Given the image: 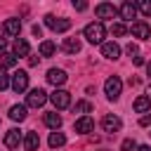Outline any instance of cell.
<instances>
[{"mask_svg":"<svg viewBox=\"0 0 151 151\" xmlns=\"http://www.w3.org/2000/svg\"><path fill=\"white\" fill-rule=\"evenodd\" d=\"M83 35H85V40H87V42H92V45H104L106 28H104V24H101V21H92V24H87V26H85Z\"/></svg>","mask_w":151,"mask_h":151,"instance_id":"6da1fadb","label":"cell"},{"mask_svg":"<svg viewBox=\"0 0 151 151\" xmlns=\"http://www.w3.org/2000/svg\"><path fill=\"white\" fill-rule=\"evenodd\" d=\"M104 92H106V97H109L111 101H116V99L120 97V92H123V80H120L118 76L106 78V83H104Z\"/></svg>","mask_w":151,"mask_h":151,"instance_id":"7a4b0ae2","label":"cell"},{"mask_svg":"<svg viewBox=\"0 0 151 151\" xmlns=\"http://www.w3.org/2000/svg\"><path fill=\"white\" fill-rule=\"evenodd\" d=\"M45 26L47 28H52V31H57V33H66L68 28H71V21L68 19H64V17H54V14H47L45 17Z\"/></svg>","mask_w":151,"mask_h":151,"instance_id":"3957f363","label":"cell"},{"mask_svg":"<svg viewBox=\"0 0 151 151\" xmlns=\"http://www.w3.org/2000/svg\"><path fill=\"white\" fill-rule=\"evenodd\" d=\"M45 101H47V92H45V90H40V87H35V90H31V92L26 94V106L40 109Z\"/></svg>","mask_w":151,"mask_h":151,"instance_id":"277c9868","label":"cell"},{"mask_svg":"<svg viewBox=\"0 0 151 151\" xmlns=\"http://www.w3.org/2000/svg\"><path fill=\"white\" fill-rule=\"evenodd\" d=\"M50 101L54 104V109H68L71 106V94L66 92V90H54L52 94H50Z\"/></svg>","mask_w":151,"mask_h":151,"instance_id":"5b68a950","label":"cell"},{"mask_svg":"<svg viewBox=\"0 0 151 151\" xmlns=\"http://www.w3.org/2000/svg\"><path fill=\"white\" fill-rule=\"evenodd\" d=\"M130 33H132L134 38H139V40H149V38H151V26H149L146 21H132Z\"/></svg>","mask_w":151,"mask_h":151,"instance_id":"8992f818","label":"cell"},{"mask_svg":"<svg viewBox=\"0 0 151 151\" xmlns=\"http://www.w3.org/2000/svg\"><path fill=\"white\" fill-rule=\"evenodd\" d=\"M12 90H14L17 94H21V92L28 90V73H26V71H17V73L12 76Z\"/></svg>","mask_w":151,"mask_h":151,"instance_id":"52a82bcc","label":"cell"},{"mask_svg":"<svg viewBox=\"0 0 151 151\" xmlns=\"http://www.w3.org/2000/svg\"><path fill=\"white\" fill-rule=\"evenodd\" d=\"M101 127H104V132H118L120 127H123V120L118 118V116H113V113H106L104 118H101Z\"/></svg>","mask_w":151,"mask_h":151,"instance_id":"ba28073f","label":"cell"},{"mask_svg":"<svg viewBox=\"0 0 151 151\" xmlns=\"http://www.w3.org/2000/svg\"><path fill=\"white\" fill-rule=\"evenodd\" d=\"M94 14H97L99 19H113V17L118 14V7H113L111 2H99V5L94 7Z\"/></svg>","mask_w":151,"mask_h":151,"instance_id":"9c48e42d","label":"cell"},{"mask_svg":"<svg viewBox=\"0 0 151 151\" xmlns=\"http://www.w3.org/2000/svg\"><path fill=\"white\" fill-rule=\"evenodd\" d=\"M118 14H120V19H125V21H132V19L137 17V2H132V0H125V2L118 7Z\"/></svg>","mask_w":151,"mask_h":151,"instance_id":"30bf717a","label":"cell"},{"mask_svg":"<svg viewBox=\"0 0 151 151\" xmlns=\"http://www.w3.org/2000/svg\"><path fill=\"white\" fill-rule=\"evenodd\" d=\"M66 78H68V76H66L64 68H50V71H47V83H52L54 87H57V85H64Z\"/></svg>","mask_w":151,"mask_h":151,"instance_id":"8fae6325","label":"cell"},{"mask_svg":"<svg viewBox=\"0 0 151 151\" xmlns=\"http://www.w3.org/2000/svg\"><path fill=\"white\" fill-rule=\"evenodd\" d=\"M92 130H94V120H92L90 116H80V118L76 120V132L87 134V132H92Z\"/></svg>","mask_w":151,"mask_h":151,"instance_id":"7c38bea8","label":"cell"},{"mask_svg":"<svg viewBox=\"0 0 151 151\" xmlns=\"http://www.w3.org/2000/svg\"><path fill=\"white\" fill-rule=\"evenodd\" d=\"M19 31H21V19H7V21H5V26H2V33H5V35H9V38L19 35Z\"/></svg>","mask_w":151,"mask_h":151,"instance_id":"4fadbf2b","label":"cell"},{"mask_svg":"<svg viewBox=\"0 0 151 151\" xmlns=\"http://www.w3.org/2000/svg\"><path fill=\"white\" fill-rule=\"evenodd\" d=\"M19 144H21V132H19L17 127L7 130V134H5V146H7V149H17Z\"/></svg>","mask_w":151,"mask_h":151,"instance_id":"5bb4252c","label":"cell"},{"mask_svg":"<svg viewBox=\"0 0 151 151\" xmlns=\"http://www.w3.org/2000/svg\"><path fill=\"white\" fill-rule=\"evenodd\" d=\"M61 50L66 54H78L80 52V40L78 38H64L61 40Z\"/></svg>","mask_w":151,"mask_h":151,"instance_id":"9a60e30c","label":"cell"},{"mask_svg":"<svg viewBox=\"0 0 151 151\" xmlns=\"http://www.w3.org/2000/svg\"><path fill=\"white\" fill-rule=\"evenodd\" d=\"M101 57H106V59H118V57H120V47H118L116 42H104V45H101Z\"/></svg>","mask_w":151,"mask_h":151,"instance_id":"2e32d148","label":"cell"},{"mask_svg":"<svg viewBox=\"0 0 151 151\" xmlns=\"http://www.w3.org/2000/svg\"><path fill=\"white\" fill-rule=\"evenodd\" d=\"M38 146H40L38 132H26V137H24V149H26V151H35Z\"/></svg>","mask_w":151,"mask_h":151,"instance_id":"e0dca14e","label":"cell"},{"mask_svg":"<svg viewBox=\"0 0 151 151\" xmlns=\"http://www.w3.org/2000/svg\"><path fill=\"white\" fill-rule=\"evenodd\" d=\"M9 118L17 120V123L26 120V106H24V104H14V106H9Z\"/></svg>","mask_w":151,"mask_h":151,"instance_id":"ac0fdd59","label":"cell"},{"mask_svg":"<svg viewBox=\"0 0 151 151\" xmlns=\"http://www.w3.org/2000/svg\"><path fill=\"white\" fill-rule=\"evenodd\" d=\"M149 109H151V99H149V94H142V97L134 99V111H137V113H146Z\"/></svg>","mask_w":151,"mask_h":151,"instance_id":"d6986e66","label":"cell"},{"mask_svg":"<svg viewBox=\"0 0 151 151\" xmlns=\"http://www.w3.org/2000/svg\"><path fill=\"white\" fill-rule=\"evenodd\" d=\"M28 52H31L28 42L24 38H17V42H14V57H28Z\"/></svg>","mask_w":151,"mask_h":151,"instance_id":"ffe728a7","label":"cell"},{"mask_svg":"<svg viewBox=\"0 0 151 151\" xmlns=\"http://www.w3.org/2000/svg\"><path fill=\"white\" fill-rule=\"evenodd\" d=\"M12 66H17V57L9 54V52H0V71L2 68H12Z\"/></svg>","mask_w":151,"mask_h":151,"instance_id":"44dd1931","label":"cell"},{"mask_svg":"<svg viewBox=\"0 0 151 151\" xmlns=\"http://www.w3.org/2000/svg\"><path fill=\"white\" fill-rule=\"evenodd\" d=\"M45 125L57 132V130L61 127V116H59V113H47V116H45Z\"/></svg>","mask_w":151,"mask_h":151,"instance_id":"7402d4cb","label":"cell"},{"mask_svg":"<svg viewBox=\"0 0 151 151\" xmlns=\"http://www.w3.org/2000/svg\"><path fill=\"white\" fill-rule=\"evenodd\" d=\"M47 142H50V149H59V146H64V144H66V137H64L61 132H52Z\"/></svg>","mask_w":151,"mask_h":151,"instance_id":"603a6c76","label":"cell"},{"mask_svg":"<svg viewBox=\"0 0 151 151\" xmlns=\"http://www.w3.org/2000/svg\"><path fill=\"white\" fill-rule=\"evenodd\" d=\"M54 50H57V47H54L52 40H42V42H40V57H52Z\"/></svg>","mask_w":151,"mask_h":151,"instance_id":"cb8c5ba5","label":"cell"},{"mask_svg":"<svg viewBox=\"0 0 151 151\" xmlns=\"http://www.w3.org/2000/svg\"><path fill=\"white\" fill-rule=\"evenodd\" d=\"M73 111H76V113H83V116H87V113L92 111V104H90V101H76Z\"/></svg>","mask_w":151,"mask_h":151,"instance_id":"d4e9b609","label":"cell"},{"mask_svg":"<svg viewBox=\"0 0 151 151\" xmlns=\"http://www.w3.org/2000/svg\"><path fill=\"white\" fill-rule=\"evenodd\" d=\"M127 31H130V28H127L125 24H120V21H118V24H111V33H113L116 38H118V35H125Z\"/></svg>","mask_w":151,"mask_h":151,"instance_id":"484cf974","label":"cell"},{"mask_svg":"<svg viewBox=\"0 0 151 151\" xmlns=\"http://www.w3.org/2000/svg\"><path fill=\"white\" fill-rule=\"evenodd\" d=\"M137 9H139L144 17H151V0H139V2H137Z\"/></svg>","mask_w":151,"mask_h":151,"instance_id":"4316f807","label":"cell"},{"mask_svg":"<svg viewBox=\"0 0 151 151\" xmlns=\"http://www.w3.org/2000/svg\"><path fill=\"white\" fill-rule=\"evenodd\" d=\"M134 149H137V142H134L132 137L123 139V144H120V151H134Z\"/></svg>","mask_w":151,"mask_h":151,"instance_id":"83f0119b","label":"cell"},{"mask_svg":"<svg viewBox=\"0 0 151 151\" xmlns=\"http://www.w3.org/2000/svg\"><path fill=\"white\" fill-rule=\"evenodd\" d=\"M9 85H12V80H9V76L0 71V92H2V90H7Z\"/></svg>","mask_w":151,"mask_h":151,"instance_id":"f1b7e54d","label":"cell"},{"mask_svg":"<svg viewBox=\"0 0 151 151\" xmlns=\"http://www.w3.org/2000/svg\"><path fill=\"white\" fill-rule=\"evenodd\" d=\"M139 125H142V127H149V125H151V113L142 116V118H139Z\"/></svg>","mask_w":151,"mask_h":151,"instance_id":"f546056e","label":"cell"},{"mask_svg":"<svg viewBox=\"0 0 151 151\" xmlns=\"http://www.w3.org/2000/svg\"><path fill=\"white\" fill-rule=\"evenodd\" d=\"M73 7H76L78 12H85V9H87V2H83V0H78V2H76V0H73Z\"/></svg>","mask_w":151,"mask_h":151,"instance_id":"4dcf8cb0","label":"cell"},{"mask_svg":"<svg viewBox=\"0 0 151 151\" xmlns=\"http://www.w3.org/2000/svg\"><path fill=\"white\" fill-rule=\"evenodd\" d=\"M137 52H139V50H137V45H134V42H130V45H127V54H130V57H137Z\"/></svg>","mask_w":151,"mask_h":151,"instance_id":"1f68e13d","label":"cell"},{"mask_svg":"<svg viewBox=\"0 0 151 151\" xmlns=\"http://www.w3.org/2000/svg\"><path fill=\"white\" fill-rule=\"evenodd\" d=\"M5 47H7V38L5 33H0V52H5Z\"/></svg>","mask_w":151,"mask_h":151,"instance_id":"d6a6232c","label":"cell"},{"mask_svg":"<svg viewBox=\"0 0 151 151\" xmlns=\"http://www.w3.org/2000/svg\"><path fill=\"white\" fill-rule=\"evenodd\" d=\"M38 61H40V57H28V64H31V66H35Z\"/></svg>","mask_w":151,"mask_h":151,"instance_id":"836d02e7","label":"cell"},{"mask_svg":"<svg viewBox=\"0 0 151 151\" xmlns=\"http://www.w3.org/2000/svg\"><path fill=\"white\" fill-rule=\"evenodd\" d=\"M132 61H134V66H142V64H144V57H134Z\"/></svg>","mask_w":151,"mask_h":151,"instance_id":"e575fe53","label":"cell"},{"mask_svg":"<svg viewBox=\"0 0 151 151\" xmlns=\"http://www.w3.org/2000/svg\"><path fill=\"white\" fill-rule=\"evenodd\" d=\"M40 33H42V28H40V26H33V35H38V38H40Z\"/></svg>","mask_w":151,"mask_h":151,"instance_id":"d590c367","label":"cell"},{"mask_svg":"<svg viewBox=\"0 0 151 151\" xmlns=\"http://www.w3.org/2000/svg\"><path fill=\"white\" fill-rule=\"evenodd\" d=\"M137 151H151V146H149V144H144V146H139Z\"/></svg>","mask_w":151,"mask_h":151,"instance_id":"8d00e7d4","label":"cell"},{"mask_svg":"<svg viewBox=\"0 0 151 151\" xmlns=\"http://www.w3.org/2000/svg\"><path fill=\"white\" fill-rule=\"evenodd\" d=\"M146 73H149V78H151V61L146 64Z\"/></svg>","mask_w":151,"mask_h":151,"instance_id":"74e56055","label":"cell"},{"mask_svg":"<svg viewBox=\"0 0 151 151\" xmlns=\"http://www.w3.org/2000/svg\"><path fill=\"white\" fill-rule=\"evenodd\" d=\"M149 99H151V87H149Z\"/></svg>","mask_w":151,"mask_h":151,"instance_id":"f35d334b","label":"cell"}]
</instances>
